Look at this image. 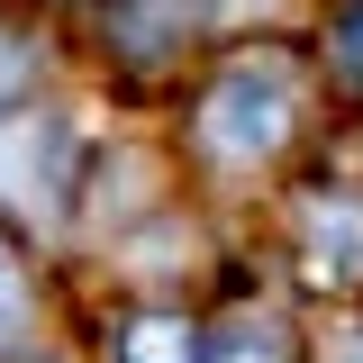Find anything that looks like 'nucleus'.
Returning a JSON list of instances; mask_svg holds the SVG:
<instances>
[{
	"mask_svg": "<svg viewBox=\"0 0 363 363\" xmlns=\"http://www.w3.org/2000/svg\"><path fill=\"white\" fill-rule=\"evenodd\" d=\"M291 118H300V64L291 55H245L200 100V145L218 164H264L272 145L291 136Z\"/></svg>",
	"mask_w": 363,
	"mask_h": 363,
	"instance_id": "f257e3e1",
	"label": "nucleus"
},
{
	"mask_svg": "<svg viewBox=\"0 0 363 363\" xmlns=\"http://www.w3.org/2000/svg\"><path fill=\"white\" fill-rule=\"evenodd\" d=\"M109 363H200V327L173 318V309H136L109 336Z\"/></svg>",
	"mask_w": 363,
	"mask_h": 363,
	"instance_id": "f03ea898",
	"label": "nucleus"
},
{
	"mask_svg": "<svg viewBox=\"0 0 363 363\" xmlns=\"http://www.w3.org/2000/svg\"><path fill=\"white\" fill-rule=\"evenodd\" d=\"M200 363H291V327H281L272 309H236V318L209 327Z\"/></svg>",
	"mask_w": 363,
	"mask_h": 363,
	"instance_id": "7ed1b4c3",
	"label": "nucleus"
},
{
	"mask_svg": "<svg viewBox=\"0 0 363 363\" xmlns=\"http://www.w3.org/2000/svg\"><path fill=\"white\" fill-rule=\"evenodd\" d=\"M309 245L327 272H363V200H309Z\"/></svg>",
	"mask_w": 363,
	"mask_h": 363,
	"instance_id": "20e7f679",
	"label": "nucleus"
},
{
	"mask_svg": "<svg viewBox=\"0 0 363 363\" xmlns=\"http://www.w3.org/2000/svg\"><path fill=\"white\" fill-rule=\"evenodd\" d=\"M18 318H28V281H18V264L0 255V345L18 336Z\"/></svg>",
	"mask_w": 363,
	"mask_h": 363,
	"instance_id": "39448f33",
	"label": "nucleus"
},
{
	"mask_svg": "<svg viewBox=\"0 0 363 363\" xmlns=\"http://www.w3.org/2000/svg\"><path fill=\"white\" fill-rule=\"evenodd\" d=\"M336 55H345V73H363V0L345 9V28H336Z\"/></svg>",
	"mask_w": 363,
	"mask_h": 363,
	"instance_id": "423d86ee",
	"label": "nucleus"
},
{
	"mask_svg": "<svg viewBox=\"0 0 363 363\" xmlns=\"http://www.w3.org/2000/svg\"><path fill=\"white\" fill-rule=\"evenodd\" d=\"M18 82H28V55H18V45H0V109L18 100Z\"/></svg>",
	"mask_w": 363,
	"mask_h": 363,
	"instance_id": "0eeeda50",
	"label": "nucleus"
},
{
	"mask_svg": "<svg viewBox=\"0 0 363 363\" xmlns=\"http://www.w3.org/2000/svg\"><path fill=\"white\" fill-rule=\"evenodd\" d=\"M354 363H363V354H354Z\"/></svg>",
	"mask_w": 363,
	"mask_h": 363,
	"instance_id": "6e6552de",
	"label": "nucleus"
}]
</instances>
